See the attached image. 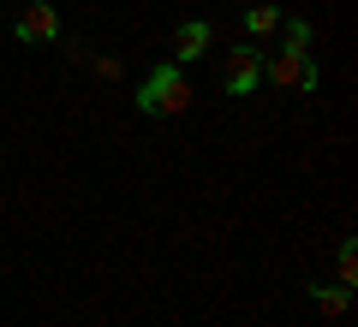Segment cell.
Here are the masks:
<instances>
[{
  "mask_svg": "<svg viewBox=\"0 0 358 327\" xmlns=\"http://www.w3.org/2000/svg\"><path fill=\"white\" fill-rule=\"evenodd\" d=\"M138 107H143V114H155V119L185 114V107H192V89H185L179 66H162V72H150V84L138 89Z\"/></svg>",
  "mask_w": 358,
  "mask_h": 327,
  "instance_id": "cell-1",
  "label": "cell"
},
{
  "mask_svg": "<svg viewBox=\"0 0 358 327\" xmlns=\"http://www.w3.org/2000/svg\"><path fill=\"white\" fill-rule=\"evenodd\" d=\"M263 77H275V84L287 89H317V66H310V48H281L275 60H263Z\"/></svg>",
  "mask_w": 358,
  "mask_h": 327,
  "instance_id": "cell-2",
  "label": "cell"
},
{
  "mask_svg": "<svg viewBox=\"0 0 358 327\" xmlns=\"http://www.w3.org/2000/svg\"><path fill=\"white\" fill-rule=\"evenodd\" d=\"M13 30H18V42H54V36H60V13H54L48 0H30Z\"/></svg>",
  "mask_w": 358,
  "mask_h": 327,
  "instance_id": "cell-3",
  "label": "cell"
},
{
  "mask_svg": "<svg viewBox=\"0 0 358 327\" xmlns=\"http://www.w3.org/2000/svg\"><path fill=\"white\" fill-rule=\"evenodd\" d=\"M221 77H227L233 96H251V89L263 84V54H257V48H233V54H227V72H221Z\"/></svg>",
  "mask_w": 358,
  "mask_h": 327,
  "instance_id": "cell-4",
  "label": "cell"
},
{
  "mask_svg": "<svg viewBox=\"0 0 358 327\" xmlns=\"http://www.w3.org/2000/svg\"><path fill=\"white\" fill-rule=\"evenodd\" d=\"M173 48H179V60H203V54H209V24H203V18H185L179 36H173Z\"/></svg>",
  "mask_w": 358,
  "mask_h": 327,
  "instance_id": "cell-5",
  "label": "cell"
},
{
  "mask_svg": "<svg viewBox=\"0 0 358 327\" xmlns=\"http://www.w3.org/2000/svg\"><path fill=\"white\" fill-rule=\"evenodd\" d=\"M310 303L322 315H346L352 310V286H310Z\"/></svg>",
  "mask_w": 358,
  "mask_h": 327,
  "instance_id": "cell-6",
  "label": "cell"
},
{
  "mask_svg": "<svg viewBox=\"0 0 358 327\" xmlns=\"http://www.w3.org/2000/svg\"><path fill=\"white\" fill-rule=\"evenodd\" d=\"M245 30H251V36H275V30H281V13H275V6H251V13H245Z\"/></svg>",
  "mask_w": 358,
  "mask_h": 327,
  "instance_id": "cell-7",
  "label": "cell"
},
{
  "mask_svg": "<svg viewBox=\"0 0 358 327\" xmlns=\"http://www.w3.org/2000/svg\"><path fill=\"white\" fill-rule=\"evenodd\" d=\"M341 286H358V250L341 244Z\"/></svg>",
  "mask_w": 358,
  "mask_h": 327,
  "instance_id": "cell-8",
  "label": "cell"
},
{
  "mask_svg": "<svg viewBox=\"0 0 358 327\" xmlns=\"http://www.w3.org/2000/svg\"><path fill=\"white\" fill-rule=\"evenodd\" d=\"M287 48H310V24L293 18V24H287Z\"/></svg>",
  "mask_w": 358,
  "mask_h": 327,
  "instance_id": "cell-9",
  "label": "cell"
}]
</instances>
